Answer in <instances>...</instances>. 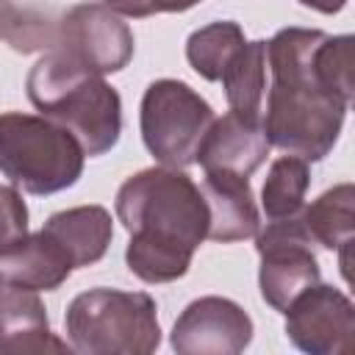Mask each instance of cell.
<instances>
[{
	"label": "cell",
	"instance_id": "6da1fadb",
	"mask_svg": "<svg viewBox=\"0 0 355 355\" xmlns=\"http://www.w3.org/2000/svg\"><path fill=\"white\" fill-rule=\"evenodd\" d=\"M114 211L130 233L125 263L144 283L183 277L194 250L208 239L202 191L175 166H150L130 175L116 191Z\"/></svg>",
	"mask_w": 355,
	"mask_h": 355
},
{
	"label": "cell",
	"instance_id": "7a4b0ae2",
	"mask_svg": "<svg viewBox=\"0 0 355 355\" xmlns=\"http://www.w3.org/2000/svg\"><path fill=\"white\" fill-rule=\"evenodd\" d=\"M25 89L33 108L67 128L89 158L116 147L122 133V100L103 75L80 69L55 53H44L31 67Z\"/></svg>",
	"mask_w": 355,
	"mask_h": 355
},
{
	"label": "cell",
	"instance_id": "3957f363",
	"mask_svg": "<svg viewBox=\"0 0 355 355\" xmlns=\"http://www.w3.org/2000/svg\"><path fill=\"white\" fill-rule=\"evenodd\" d=\"M64 327L69 347L86 355H150L161 344L158 305L147 291H80L67 305Z\"/></svg>",
	"mask_w": 355,
	"mask_h": 355
},
{
	"label": "cell",
	"instance_id": "277c9868",
	"mask_svg": "<svg viewBox=\"0 0 355 355\" xmlns=\"http://www.w3.org/2000/svg\"><path fill=\"white\" fill-rule=\"evenodd\" d=\"M80 141L42 114H0V172L11 186L44 197L64 191L83 175Z\"/></svg>",
	"mask_w": 355,
	"mask_h": 355
},
{
	"label": "cell",
	"instance_id": "5b68a950",
	"mask_svg": "<svg viewBox=\"0 0 355 355\" xmlns=\"http://www.w3.org/2000/svg\"><path fill=\"white\" fill-rule=\"evenodd\" d=\"M349 105L316 86L275 83L263 94L261 125L272 147L302 161H322L333 153Z\"/></svg>",
	"mask_w": 355,
	"mask_h": 355
},
{
	"label": "cell",
	"instance_id": "8992f818",
	"mask_svg": "<svg viewBox=\"0 0 355 355\" xmlns=\"http://www.w3.org/2000/svg\"><path fill=\"white\" fill-rule=\"evenodd\" d=\"M214 119L211 103L183 80L158 78L144 89L139 108L141 141L161 166L186 169L197 164Z\"/></svg>",
	"mask_w": 355,
	"mask_h": 355
},
{
	"label": "cell",
	"instance_id": "52a82bcc",
	"mask_svg": "<svg viewBox=\"0 0 355 355\" xmlns=\"http://www.w3.org/2000/svg\"><path fill=\"white\" fill-rule=\"evenodd\" d=\"M47 53L105 78L133 58V31L105 3H78L55 19Z\"/></svg>",
	"mask_w": 355,
	"mask_h": 355
},
{
	"label": "cell",
	"instance_id": "ba28073f",
	"mask_svg": "<svg viewBox=\"0 0 355 355\" xmlns=\"http://www.w3.org/2000/svg\"><path fill=\"white\" fill-rule=\"evenodd\" d=\"M252 239L261 255V297L272 311L283 313L305 288H311L322 277L313 239L308 236L300 214L286 219H269L263 227H258Z\"/></svg>",
	"mask_w": 355,
	"mask_h": 355
},
{
	"label": "cell",
	"instance_id": "9c48e42d",
	"mask_svg": "<svg viewBox=\"0 0 355 355\" xmlns=\"http://www.w3.org/2000/svg\"><path fill=\"white\" fill-rule=\"evenodd\" d=\"M288 341L308 355H349L355 347L352 300L322 280L305 288L286 311Z\"/></svg>",
	"mask_w": 355,
	"mask_h": 355
},
{
	"label": "cell",
	"instance_id": "30bf717a",
	"mask_svg": "<svg viewBox=\"0 0 355 355\" xmlns=\"http://www.w3.org/2000/svg\"><path fill=\"white\" fill-rule=\"evenodd\" d=\"M252 341L250 313L219 294L189 302L172 324L169 344L178 355H239Z\"/></svg>",
	"mask_w": 355,
	"mask_h": 355
},
{
	"label": "cell",
	"instance_id": "8fae6325",
	"mask_svg": "<svg viewBox=\"0 0 355 355\" xmlns=\"http://www.w3.org/2000/svg\"><path fill=\"white\" fill-rule=\"evenodd\" d=\"M272 144L261 119H247L241 114H222L208 128L197 164L205 172H227L239 178H250L269 155Z\"/></svg>",
	"mask_w": 355,
	"mask_h": 355
},
{
	"label": "cell",
	"instance_id": "7c38bea8",
	"mask_svg": "<svg viewBox=\"0 0 355 355\" xmlns=\"http://www.w3.org/2000/svg\"><path fill=\"white\" fill-rule=\"evenodd\" d=\"M72 347L50 330V319L39 291L0 280V352L42 355L69 352Z\"/></svg>",
	"mask_w": 355,
	"mask_h": 355
},
{
	"label": "cell",
	"instance_id": "4fadbf2b",
	"mask_svg": "<svg viewBox=\"0 0 355 355\" xmlns=\"http://www.w3.org/2000/svg\"><path fill=\"white\" fill-rule=\"evenodd\" d=\"M208 208V239L211 241H244L261 227V214L252 197L250 178L227 172H205L200 186Z\"/></svg>",
	"mask_w": 355,
	"mask_h": 355
},
{
	"label": "cell",
	"instance_id": "5bb4252c",
	"mask_svg": "<svg viewBox=\"0 0 355 355\" xmlns=\"http://www.w3.org/2000/svg\"><path fill=\"white\" fill-rule=\"evenodd\" d=\"M42 233L67 255L72 269L97 263L114 239V219L103 205H75L47 216Z\"/></svg>",
	"mask_w": 355,
	"mask_h": 355
},
{
	"label": "cell",
	"instance_id": "9a60e30c",
	"mask_svg": "<svg viewBox=\"0 0 355 355\" xmlns=\"http://www.w3.org/2000/svg\"><path fill=\"white\" fill-rule=\"evenodd\" d=\"M72 275V266L67 255L39 230L28 233V239L11 250L8 255H0V280L33 288V291H55L67 283Z\"/></svg>",
	"mask_w": 355,
	"mask_h": 355
},
{
	"label": "cell",
	"instance_id": "2e32d148",
	"mask_svg": "<svg viewBox=\"0 0 355 355\" xmlns=\"http://www.w3.org/2000/svg\"><path fill=\"white\" fill-rule=\"evenodd\" d=\"M219 80L225 86L227 111L247 119H261L266 94V42H244Z\"/></svg>",
	"mask_w": 355,
	"mask_h": 355
},
{
	"label": "cell",
	"instance_id": "e0dca14e",
	"mask_svg": "<svg viewBox=\"0 0 355 355\" xmlns=\"http://www.w3.org/2000/svg\"><path fill=\"white\" fill-rule=\"evenodd\" d=\"M352 202H355V186L338 183L322 191L311 205H302L300 219L316 247L338 250L352 241V233H355Z\"/></svg>",
	"mask_w": 355,
	"mask_h": 355
},
{
	"label": "cell",
	"instance_id": "ac0fdd59",
	"mask_svg": "<svg viewBox=\"0 0 355 355\" xmlns=\"http://www.w3.org/2000/svg\"><path fill=\"white\" fill-rule=\"evenodd\" d=\"M244 31L233 19H216L202 28H197L186 39V58L191 69L205 80H219L233 55L244 44Z\"/></svg>",
	"mask_w": 355,
	"mask_h": 355
},
{
	"label": "cell",
	"instance_id": "d6986e66",
	"mask_svg": "<svg viewBox=\"0 0 355 355\" xmlns=\"http://www.w3.org/2000/svg\"><path fill=\"white\" fill-rule=\"evenodd\" d=\"M308 183H311L308 161L288 153L275 158L261 189V211L266 214V219L297 216L305 205Z\"/></svg>",
	"mask_w": 355,
	"mask_h": 355
},
{
	"label": "cell",
	"instance_id": "ffe728a7",
	"mask_svg": "<svg viewBox=\"0 0 355 355\" xmlns=\"http://www.w3.org/2000/svg\"><path fill=\"white\" fill-rule=\"evenodd\" d=\"M55 19L33 6H17L14 0H0V39H6L17 53L50 50Z\"/></svg>",
	"mask_w": 355,
	"mask_h": 355
},
{
	"label": "cell",
	"instance_id": "44dd1931",
	"mask_svg": "<svg viewBox=\"0 0 355 355\" xmlns=\"http://www.w3.org/2000/svg\"><path fill=\"white\" fill-rule=\"evenodd\" d=\"M28 239V205L17 186H0V255H8Z\"/></svg>",
	"mask_w": 355,
	"mask_h": 355
},
{
	"label": "cell",
	"instance_id": "7402d4cb",
	"mask_svg": "<svg viewBox=\"0 0 355 355\" xmlns=\"http://www.w3.org/2000/svg\"><path fill=\"white\" fill-rule=\"evenodd\" d=\"M202 0H105V6L111 11H116L119 17H153V14H180L194 8Z\"/></svg>",
	"mask_w": 355,
	"mask_h": 355
},
{
	"label": "cell",
	"instance_id": "603a6c76",
	"mask_svg": "<svg viewBox=\"0 0 355 355\" xmlns=\"http://www.w3.org/2000/svg\"><path fill=\"white\" fill-rule=\"evenodd\" d=\"M305 8H313L319 14H338L349 0H300Z\"/></svg>",
	"mask_w": 355,
	"mask_h": 355
}]
</instances>
